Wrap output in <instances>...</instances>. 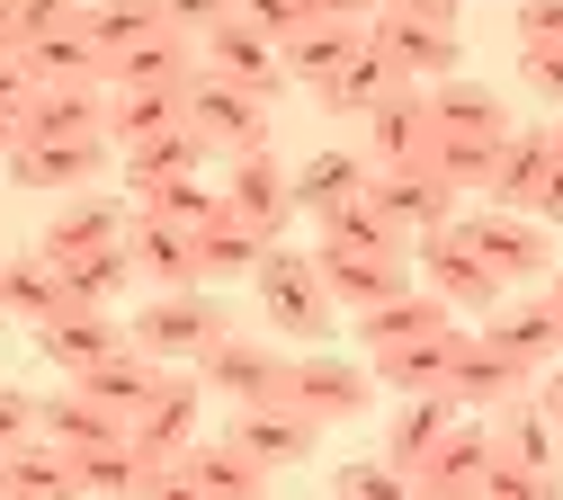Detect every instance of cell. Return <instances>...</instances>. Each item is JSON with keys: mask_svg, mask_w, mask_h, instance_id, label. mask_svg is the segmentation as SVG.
<instances>
[{"mask_svg": "<svg viewBox=\"0 0 563 500\" xmlns=\"http://www.w3.org/2000/svg\"><path fill=\"white\" fill-rule=\"evenodd\" d=\"M251 296H260V313L277 322V331H296V340H322L331 331V286H322V259L313 251H287V242H268L260 251V268H251Z\"/></svg>", "mask_w": 563, "mask_h": 500, "instance_id": "obj_1", "label": "cell"}, {"mask_svg": "<svg viewBox=\"0 0 563 500\" xmlns=\"http://www.w3.org/2000/svg\"><path fill=\"white\" fill-rule=\"evenodd\" d=\"M233 322H224V304L216 296H197V286H162V296L125 322V340L144 348V357H162V367H197L206 348H216Z\"/></svg>", "mask_w": 563, "mask_h": 500, "instance_id": "obj_2", "label": "cell"}, {"mask_svg": "<svg viewBox=\"0 0 563 500\" xmlns=\"http://www.w3.org/2000/svg\"><path fill=\"white\" fill-rule=\"evenodd\" d=\"M188 125L206 134V153L216 162H242V153H268V99L224 81V71H206L197 63V81H188Z\"/></svg>", "mask_w": 563, "mask_h": 500, "instance_id": "obj_3", "label": "cell"}, {"mask_svg": "<svg viewBox=\"0 0 563 500\" xmlns=\"http://www.w3.org/2000/svg\"><path fill=\"white\" fill-rule=\"evenodd\" d=\"M411 277L430 286V296H448L456 313H492L510 296L501 277H492V259L474 251V233H465V214L456 224H439V233H420V251H411Z\"/></svg>", "mask_w": 563, "mask_h": 500, "instance_id": "obj_4", "label": "cell"}, {"mask_svg": "<svg viewBox=\"0 0 563 500\" xmlns=\"http://www.w3.org/2000/svg\"><path fill=\"white\" fill-rule=\"evenodd\" d=\"M197 63H206V71H224V81H242V90H260L268 108L296 90V71H287V45H277V36H260L242 10H233V19H216V27L197 36Z\"/></svg>", "mask_w": 563, "mask_h": 500, "instance_id": "obj_5", "label": "cell"}, {"mask_svg": "<svg viewBox=\"0 0 563 500\" xmlns=\"http://www.w3.org/2000/svg\"><path fill=\"white\" fill-rule=\"evenodd\" d=\"M465 233H474V251L492 259V277L501 286H537V277H554V224H537L528 205H483V214H465Z\"/></svg>", "mask_w": 563, "mask_h": 500, "instance_id": "obj_6", "label": "cell"}, {"mask_svg": "<svg viewBox=\"0 0 563 500\" xmlns=\"http://www.w3.org/2000/svg\"><path fill=\"white\" fill-rule=\"evenodd\" d=\"M367 197H376V205L394 214V224H402L411 242H420V233L456 224V197H465V188H456V179H448V170H439L430 153H420V162H385V170L367 179Z\"/></svg>", "mask_w": 563, "mask_h": 500, "instance_id": "obj_7", "label": "cell"}, {"mask_svg": "<svg viewBox=\"0 0 563 500\" xmlns=\"http://www.w3.org/2000/svg\"><path fill=\"white\" fill-rule=\"evenodd\" d=\"M197 385H206V402H268V393H287V348H268L251 331H224L197 357Z\"/></svg>", "mask_w": 563, "mask_h": 500, "instance_id": "obj_8", "label": "cell"}, {"mask_svg": "<svg viewBox=\"0 0 563 500\" xmlns=\"http://www.w3.org/2000/svg\"><path fill=\"white\" fill-rule=\"evenodd\" d=\"M224 438H233L242 456H260L268 474H287V465H305V456H313L322 420H313V411H296L287 393H268V402H233V429H224Z\"/></svg>", "mask_w": 563, "mask_h": 500, "instance_id": "obj_9", "label": "cell"}, {"mask_svg": "<svg viewBox=\"0 0 563 500\" xmlns=\"http://www.w3.org/2000/svg\"><path fill=\"white\" fill-rule=\"evenodd\" d=\"M367 36H376V45L402 63V81H420V90L456 81V63H465L456 19H402V10H376V19H367Z\"/></svg>", "mask_w": 563, "mask_h": 500, "instance_id": "obj_10", "label": "cell"}, {"mask_svg": "<svg viewBox=\"0 0 563 500\" xmlns=\"http://www.w3.org/2000/svg\"><path fill=\"white\" fill-rule=\"evenodd\" d=\"M313 259H322V286H331V304H340V313H367V304H385V296H402V286H411V259H402V251L313 242Z\"/></svg>", "mask_w": 563, "mask_h": 500, "instance_id": "obj_11", "label": "cell"}, {"mask_svg": "<svg viewBox=\"0 0 563 500\" xmlns=\"http://www.w3.org/2000/svg\"><path fill=\"white\" fill-rule=\"evenodd\" d=\"M287 402L313 411V420L331 429V420H358V411L376 402V376H367V367H349V357L305 348V357H287Z\"/></svg>", "mask_w": 563, "mask_h": 500, "instance_id": "obj_12", "label": "cell"}, {"mask_svg": "<svg viewBox=\"0 0 563 500\" xmlns=\"http://www.w3.org/2000/svg\"><path fill=\"white\" fill-rule=\"evenodd\" d=\"M483 340H492V348H510L519 367H554V357H563V304H554V296H528V286H519V296H501V304L483 313Z\"/></svg>", "mask_w": 563, "mask_h": 500, "instance_id": "obj_13", "label": "cell"}, {"mask_svg": "<svg viewBox=\"0 0 563 500\" xmlns=\"http://www.w3.org/2000/svg\"><path fill=\"white\" fill-rule=\"evenodd\" d=\"M456 348H465V331H456V322H448V331H411V340L367 348V376H376L385 393H439V385H448V367H456Z\"/></svg>", "mask_w": 563, "mask_h": 500, "instance_id": "obj_14", "label": "cell"}, {"mask_svg": "<svg viewBox=\"0 0 563 500\" xmlns=\"http://www.w3.org/2000/svg\"><path fill=\"white\" fill-rule=\"evenodd\" d=\"M224 214L260 224L268 242H287V224H296V170H277L268 153H242V162L224 170Z\"/></svg>", "mask_w": 563, "mask_h": 500, "instance_id": "obj_15", "label": "cell"}, {"mask_svg": "<svg viewBox=\"0 0 563 500\" xmlns=\"http://www.w3.org/2000/svg\"><path fill=\"white\" fill-rule=\"evenodd\" d=\"M448 393H456L465 411H501V402L537 393V367H519L510 348H492L483 331H465V348H456V367H448Z\"/></svg>", "mask_w": 563, "mask_h": 500, "instance_id": "obj_16", "label": "cell"}, {"mask_svg": "<svg viewBox=\"0 0 563 500\" xmlns=\"http://www.w3.org/2000/svg\"><path fill=\"white\" fill-rule=\"evenodd\" d=\"M197 81V36L188 27H153L144 45L108 54V90H188Z\"/></svg>", "mask_w": 563, "mask_h": 500, "instance_id": "obj_17", "label": "cell"}, {"mask_svg": "<svg viewBox=\"0 0 563 500\" xmlns=\"http://www.w3.org/2000/svg\"><path fill=\"white\" fill-rule=\"evenodd\" d=\"M268 491V465L260 456H242L233 438H188L179 447V500H260Z\"/></svg>", "mask_w": 563, "mask_h": 500, "instance_id": "obj_18", "label": "cell"}, {"mask_svg": "<svg viewBox=\"0 0 563 500\" xmlns=\"http://www.w3.org/2000/svg\"><path fill=\"white\" fill-rule=\"evenodd\" d=\"M197 402H206V385H197V367H170L162 385H153V402L125 420V438L144 447V456H179L188 438H197Z\"/></svg>", "mask_w": 563, "mask_h": 500, "instance_id": "obj_19", "label": "cell"}, {"mask_svg": "<svg viewBox=\"0 0 563 500\" xmlns=\"http://www.w3.org/2000/svg\"><path fill=\"white\" fill-rule=\"evenodd\" d=\"M108 162H117L108 134H63V143H19V153H10V179H19V188H90Z\"/></svg>", "mask_w": 563, "mask_h": 500, "instance_id": "obj_20", "label": "cell"}, {"mask_svg": "<svg viewBox=\"0 0 563 500\" xmlns=\"http://www.w3.org/2000/svg\"><path fill=\"white\" fill-rule=\"evenodd\" d=\"M125 251H134V277H144L153 296H162V286H206V268H197V233L170 224V214H144V205H134Z\"/></svg>", "mask_w": 563, "mask_h": 500, "instance_id": "obj_21", "label": "cell"}, {"mask_svg": "<svg viewBox=\"0 0 563 500\" xmlns=\"http://www.w3.org/2000/svg\"><path fill=\"white\" fill-rule=\"evenodd\" d=\"M125 233H134V197H99V188H73V197L54 205V224H45L36 242L63 259V251H99V242H125Z\"/></svg>", "mask_w": 563, "mask_h": 500, "instance_id": "obj_22", "label": "cell"}, {"mask_svg": "<svg viewBox=\"0 0 563 500\" xmlns=\"http://www.w3.org/2000/svg\"><path fill=\"white\" fill-rule=\"evenodd\" d=\"M36 348L63 376H81V367H99V357L125 348V322H108V304H63L54 322H36Z\"/></svg>", "mask_w": 563, "mask_h": 500, "instance_id": "obj_23", "label": "cell"}, {"mask_svg": "<svg viewBox=\"0 0 563 500\" xmlns=\"http://www.w3.org/2000/svg\"><path fill=\"white\" fill-rule=\"evenodd\" d=\"M483 465H492V420H456L448 438L420 456V474H411V491H430V500H465L474 482H483Z\"/></svg>", "mask_w": 563, "mask_h": 500, "instance_id": "obj_24", "label": "cell"}, {"mask_svg": "<svg viewBox=\"0 0 563 500\" xmlns=\"http://www.w3.org/2000/svg\"><path fill=\"white\" fill-rule=\"evenodd\" d=\"M420 153H430V90L402 81L367 108V162L385 170V162H420Z\"/></svg>", "mask_w": 563, "mask_h": 500, "instance_id": "obj_25", "label": "cell"}, {"mask_svg": "<svg viewBox=\"0 0 563 500\" xmlns=\"http://www.w3.org/2000/svg\"><path fill=\"white\" fill-rule=\"evenodd\" d=\"M63 134H108V81H36L27 143H63Z\"/></svg>", "mask_w": 563, "mask_h": 500, "instance_id": "obj_26", "label": "cell"}, {"mask_svg": "<svg viewBox=\"0 0 563 500\" xmlns=\"http://www.w3.org/2000/svg\"><path fill=\"white\" fill-rule=\"evenodd\" d=\"M0 304H10V322H54L63 304H73V286H63V268H54V251L36 242V251H19V259H0Z\"/></svg>", "mask_w": 563, "mask_h": 500, "instance_id": "obj_27", "label": "cell"}, {"mask_svg": "<svg viewBox=\"0 0 563 500\" xmlns=\"http://www.w3.org/2000/svg\"><path fill=\"white\" fill-rule=\"evenodd\" d=\"M456 393L439 385V393H402V411H394V429H385V465H402V474H420V456H430L448 429H456Z\"/></svg>", "mask_w": 563, "mask_h": 500, "instance_id": "obj_28", "label": "cell"}, {"mask_svg": "<svg viewBox=\"0 0 563 500\" xmlns=\"http://www.w3.org/2000/svg\"><path fill=\"white\" fill-rule=\"evenodd\" d=\"M385 90H402V63H394V54H385V45L367 36V45H358V54H349V63L331 71V81H322V90H313V99H322L331 116H367V108H376Z\"/></svg>", "mask_w": 563, "mask_h": 500, "instance_id": "obj_29", "label": "cell"}, {"mask_svg": "<svg viewBox=\"0 0 563 500\" xmlns=\"http://www.w3.org/2000/svg\"><path fill=\"white\" fill-rule=\"evenodd\" d=\"M367 179H376V162L367 153H313L305 170H296V214H340V205H358L367 197Z\"/></svg>", "mask_w": 563, "mask_h": 500, "instance_id": "obj_30", "label": "cell"}, {"mask_svg": "<svg viewBox=\"0 0 563 500\" xmlns=\"http://www.w3.org/2000/svg\"><path fill=\"white\" fill-rule=\"evenodd\" d=\"M545 162H554V125H510V143H501V162H492V205H537V188H545Z\"/></svg>", "mask_w": 563, "mask_h": 500, "instance_id": "obj_31", "label": "cell"}, {"mask_svg": "<svg viewBox=\"0 0 563 500\" xmlns=\"http://www.w3.org/2000/svg\"><path fill=\"white\" fill-rule=\"evenodd\" d=\"M36 429H45L54 447H73V456H81V447H99V438H125V411H108L99 393L73 385V393H45V402H36Z\"/></svg>", "mask_w": 563, "mask_h": 500, "instance_id": "obj_32", "label": "cell"}, {"mask_svg": "<svg viewBox=\"0 0 563 500\" xmlns=\"http://www.w3.org/2000/svg\"><path fill=\"white\" fill-rule=\"evenodd\" d=\"M162 376H170V367H162V357H144V348H134V340H125L117 357H99V367H81L73 385H81V393H99L108 411H125V420H134V411H144V402H153V385H162Z\"/></svg>", "mask_w": 563, "mask_h": 500, "instance_id": "obj_33", "label": "cell"}, {"mask_svg": "<svg viewBox=\"0 0 563 500\" xmlns=\"http://www.w3.org/2000/svg\"><path fill=\"white\" fill-rule=\"evenodd\" d=\"M554 447H563V429H554V411H545L537 393H519V402L492 411V456H519V465L554 474Z\"/></svg>", "mask_w": 563, "mask_h": 500, "instance_id": "obj_34", "label": "cell"}, {"mask_svg": "<svg viewBox=\"0 0 563 500\" xmlns=\"http://www.w3.org/2000/svg\"><path fill=\"white\" fill-rule=\"evenodd\" d=\"M448 322H456V304H448V296H430V286H402V296H385V304H367V313H358V340H367V348H385V340L448 331Z\"/></svg>", "mask_w": 563, "mask_h": 500, "instance_id": "obj_35", "label": "cell"}, {"mask_svg": "<svg viewBox=\"0 0 563 500\" xmlns=\"http://www.w3.org/2000/svg\"><path fill=\"white\" fill-rule=\"evenodd\" d=\"M0 474H10V500H63V491H81L73 447H54L45 429H36L27 447H10V456H0Z\"/></svg>", "mask_w": 563, "mask_h": 500, "instance_id": "obj_36", "label": "cell"}, {"mask_svg": "<svg viewBox=\"0 0 563 500\" xmlns=\"http://www.w3.org/2000/svg\"><path fill=\"white\" fill-rule=\"evenodd\" d=\"M27 63H36V81H108V45L81 19L54 27V36H27Z\"/></svg>", "mask_w": 563, "mask_h": 500, "instance_id": "obj_37", "label": "cell"}, {"mask_svg": "<svg viewBox=\"0 0 563 500\" xmlns=\"http://www.w3.org/2000/svg\"><path fill=\"white\" fill-rule=\"evenodd\" d=\"M125 179H179V170H206L216 153H206V134L179 116V125H162V134H144V143H125Z\"/></svg>", "mask_w": 563, "mask_h": 500, "instance_id": "obj_38", "label": "cell"}, {"mask_svg": "<svg viewBox=\"0 0 563 500\" xmlns=\"http://www.w3.org/2000/svg\"><path fill=\"white\" fill-rule=\"evenodd\" d=\"M125 188H134L144 214H170V224H188V233H206L224 214V188H206L197 170H179V179H125Z\"/></svg>", "mask_w": 563, "mask_h": 500, "instance_id": "obj_39", "label": "cell"}, {"mask_svg": "<svg viewBox=\"0 0 563 500\" xmlns=\"http://www.w3.org/2000/svg\"><path fill=\"white\" fill-rule=\"evenodd\" d=\"M54 268H63V286H73V304H117L125 286H134V251H125V242H99V251H63Z\"/></svg>", "mask_w": 563, "mask_h": 500, "instance_id": "obj_40", "label": "cell"}, {"mask_svg": "<svg viewBox=\"0 0 563 500\" xmlns=\"http://www.w3.org/2000/svg\"><path fill=\"white\" fill-rule=\"evenodd\" d=\"M430 125L439 134H510V108H501V90H483V81H439L430 90Z\"/></svg>", "mask_w": 563, "mask_h": 500, "instance_id": "obj_41", "label": "cell"}, {"mask_svg": "<svg viewBox=\"0 0 563 500\" xmlns=\"http://www.w3.org/2000/svg\"><path fill=\"white\" fill-rule=\"evenodd\" d=\"M179 116H188V90H108V143L117 153L162 134V125H179Z\"/></svg>", "mask_w": 563, "mask_h": 500, "instance_id": "obj_42", "label": "cell"}, {"mask_svg": "<svg viewBox=\"0 0 563 500\" xmlns=\"http://www.w3.org/2000/svg\"><path fill=\"white\" fill-rule=\"evenodd\" d=\"M358 45H367V27H313V19H305V27L287 36V71H296L305 90H322V81H331V71L358 54Z\"/></svg>", "mask_w": 563, "mask_h": 500, "instance_id": "obj_43", "label": "cell"}, {"mask_svg": "<svg viewBox=\"0 0 563 500\" xmlns=\"http://www.w3.org/2000/svg\"><path fill=\"white\" fill-rule=\"evenodd\" d=\"M260 251H268V233L242 224V214H216V224L197 233V268H206V277H251Z\"/></svg>", "mask_w": 563, "mask_h": 500, "instance_id": "obj_44", "label": "cell"}, {"mask_svg": "<svg viewBox=\"0 0 563 500\" xmlns=\"http://www.w3.org/2000/svg\"><path fill=\"white\" fill-rule=\"evenodd\" d=\"M81 27L117 54V45H144L153 27H170V10H162V0H90V10H81Z\"/></svg>", "mask_w": 563, "mask_h": 500, "instance_id": "obj_45", "label": "cell"}, {"mask_svg": "<svg viewBox=\"0 0 563 500\" xmlns=\"http://www.w3.org/2000/svg\"><path fill=\"white\" fill-rule=\"evenodd\" d=\"M474 491H483V500H545V491H554V474H537V465H519V456H492Z\"/></svg>", "mask_w": 563, "mask_h": 500, "instance_id": "obj_46", "label": "cell"}, {"mask_svg": "<svg viewBox=\"0 0 563 500\" xmlns=\"http://www.w3.org/2000/svg\"><path fill=\"white\" fill-rule=\"evenodd\" d=\"M331 482H340L349 500H394V491H411V474H402V465H385V456H358V465H340Z\"/></svg>", "mask_w": 563, "mask_h": 500, "instance_id": "obj_47", "label": "cell"}, {"mask_svg": "<svg viewBox=\"0 0 563 500\" xmlns=\"http://www.w3.org/2000/svg\"><path fill=\"white\" fill-rule=\"evenodd\" d=\"M519 90H537L545 108H563V45H519Z\"/></svg>", "mask_w": 563, "mask_h": 500, "instance_id": "obj_48", "label": "cell"}, {"mask_svg": "<svg viewBox=\"0 0 563 500\" xmlns=\"http://www.w3.org/2000/svg\"><path fill=\"white\" fill-rule=\"evenodd\" d=\"M519 45H563V0H510Z\"/></svg>", "mask_w": 563, "mask_h": 500, "instance_id": "obj_49", "label": "cell"}, {"mask_svg": "<svg viewBox=\"0 0 563 500\" xmlns=\"http://www.w3.org/2000/svg\"><path fill=\"white\" fill-rule=\"evenodd\" d=\"M242 19H251L260 36H277V45H287V36L305 27V0H242Z\"/></svg>", "mask_w": 563, "mask_h": 500, "instance_id": "obj_50", "label": "cell"}, {"mask_svg": "<svg viewBox=\"0 0 563 500\" xmlns=\"http://www.w3.org/2000/svg\"><path fill=\"white\" fill-rule=\"evenodd\" d=\"M81 10H90V0H19V27L27 36H54V27H73Z\"/></svg>", "mask_w": 563, "mask_h": 500, "instance_id": "obj_51", "label": "cell"}, {"mask_svg": "<svg viewBox=\"0 0 563 500\" xmlns=\"http://www.w3.org/2000/svg\"><path fill=\"white\" fill-rule=\"evenodd\" d=\"M36 438V393H0V456Z\"/></svg>", "mask_w": 563, "mask_h": 500, "instance_id": "obj_52", "label": "cell"}, {"mask_svg": "<svg viewBox=\"0 0 563 500\" xmlns=\"http://www.w3.org/2000/svg\"><path fill=\"white\" fill-rule=\"evenodd\" d=\"M36 99V63H27V45H10L0 54V108H27Z\"/></svg>", "mask_w": 563, "mask_h": 500, "instance_id": "obj_53", "label": "cell"}, {"mask_svg": "<svg viewBox=\"0 0 563 500\" xmlns=\"http://www.w3.org/2000/svg\"><path fill=\"white\" fill-rule=\"evenodd\" d=\"M162 10H170V27H188V36H206V27H216V19H233L242 0H162Z\"/></svg>", "mask_w": 563, "mask_h": 500, "instance_id": "obj_54", "label": "cell"}, {"mask_svg": "<svg viewBox=\"0 0 563 500\" xmlns=\"http://www.w3.org/2000/svg\"><path fill=\"white\" fill-rule=\"evenodd\" d=\"M305 19H313V27H367L376 0H305Z\"/></svg>", "mask_w": 563, "mask_h": 500, "instance_id": "obj_55", "label": "cell"}, {"mask_svg": "<svg viewBox=\"0 0 563 500\" xmlns=\"http://www.w3.org/2000/svg\"><path fill=\"white\" fill-rule=\"evenodd\" d=\"M537 224H563V143H554V162H545V188H537Z\"/></svg>", "mask_w": 563, "mask_h": 500, "instance_id": "obj_56", "label": "cell"}, {"mask_svg": "<svg viewBox=\"0 0 563 500\" xmlns=\"http://www.w3.org/2000/svg\"><path fill=\"white\" fill-rule=\"evenodd\" d=\"M376 10H402V19H456V0H376Z\"/></svg>", "mask_w": 563, "mask_h": 500, "instance_id": "obj_57", "label": "cell"}, {"mask_svg": "<svg viewBox=\"0 0 563 500\" xmlns=\"http://www.w3.org/2000/svg\"><path fill=\"white\" fill-rule=\"evenodd\" d=\"M19 143H27V108H0V162H10Z\"/></svg>", "mask_w": 563, "mask_h": 500, "instance_id": "obj_58", "label": "cell"}, {"mask_svg": "<svg viewBox=\"0 0 563 500\" xmlns=\"http://www.w3.org/2000/svg\"><path fill=\"white\" fill-rule=\"evenodd\" d=\"M545 411H554V429H563V357H554V376H545V393H537Z\"/></svg>", "mask_w": 563, "mask_h": 500, "instance_id": "obj_59", "label": "cell"}, {"mask_svg": "<svg viewBox=\"0 0 563 500\" xmlns=\"http://www.w3.org/2000/svg\"><path fill=\"white\" fill-rule=\"evenodd\" d=\"M545 296H554V304H563V259H554V286H545Z\"/></svg>", "mask_w": 563, "mask_h": 500, "instance_id": "obj_60", "label": "cell"}, {"mask_svg": "<svg viewBox=\"0 0 563 500\" xmlns=\"http://www.w3.org/2000/svg\"><path fill=\"white\" fill-rule=\"evenodd\" d=\"M554 143H563V116H554Z\"/></svg>", "mask_w": 563, "mask_h": 500, "instance_id": "obj_61", "label": "cell"}, {"mask_svg": "<svg viewBox=\"0 0 563 500\" xmlns=\"http://www.w3.org/2000/svg\"><path fill=\"white\" fill-rule=\"evenodd\" d=\"M0 491H10V474H0Z\"/></svg>", "mask_w": 563, "mask_h": 500, "instance_id": "obj_62", "label": "cell"}, {"mask_svg": "<svg viewBox=\"0 0 563 500\" xmlns=\"http://www.w3.org/2000/svg\"><path fill=\"white\" fill-rule=\"evenodd\" d=\"M0 322H10V304H0Z\"/></svg>", "mask_w": 563, "mask_h": 500, "instance_id": "obj_63", "label": "cell"}]
</instances>
